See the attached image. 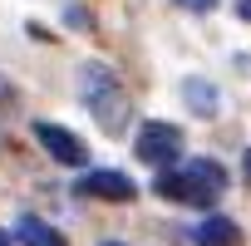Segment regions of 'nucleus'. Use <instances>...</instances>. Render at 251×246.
<instances>
[{
  "mask_svg": "<svg viewBox=\"0 0 251 246\" xmlns=\"http://www.w3.org/2000/svg\"><path fill=\"white\" fill-rule=\"evenodd\" d=\"M177 5H187V10H197V15H207V10L217 5V0H177Z\"/></svg>",
  "mask_w": 251,
  "mask_h": 246,
  "instance_id": "obj_9",
  "label": "nucleus"
},
{
  "mask_svg": "<svg viewBox=\"0 0 251 246\" xmlns=\"http://www.w3.org/2000/svg\"><path fill=\"white\" fill-rule=\"evenodd\" d=\"M84 103L94 108L103 128H123V118H128V98H123L118 79L103 64H84Z\"/></svg>",
  "mask_w": 251,
  "mask_h": 246,
  "instance_id": "obj_1",
  "label": "nucleus"
},
{
  "mask_svg": "<svg viewBox=\"0 0 251 246\" xmlns=\"http://www.w3.org/2000/svg\"><path fill=\"white\" fill-rule=\"evenodd\" d=\"M5 103H10V84H5V79H0V108H5Z\"/></svg>",
  "mask_w": 251,
  "mask_h": 246,
  "instance_id": "obj_11",
  "label": "nucleus"
},
{
  "mask_svg": "<svg viewBox=\"0 0 251 246\" xmlns=\"http://www.w3.org/2000/svg\"><path fill=\"white\" fill-rule=\"evenodd\" d=\"M241 168H246V177H251V153H246V158H241Z\"/></svg>",
  "mask_w": 251,
  "mask_h": 246,
  "instance_id": "obj_12",
  "label": "nucleus"
},
{
  "mask_svg": "<svg viewBox=\"0 0 251 246\" xmlns=\"http://www.w3.org/2000/svg\"><path fill=\"white\" fill-rule=\"evenodd\" d=\"M187 172H192L197 182H207L212 192H222V187H226V172H222V163H212V158H192V163H187Z\"/></svg>",
  "mask_w": 251,
  "mask_h": 246,
  "instance_id": "obj_8",
  "label": "nucleus"
},
{
  "mask_svg": "<svg viewBox=\"0 0 251 246\" xmlns=\"http://www.w3.org/2000/svg\"><path fill=\"white\" fill-rule=\"evenodd\" d=\"M35 138H40V148H45L54 163H64V168H84V163H89L84 138H74L69 128H59V123H35Z\"/></svg>",
  "mask_w": 251,
  "mask_h": 246,
  "instance_id": "obj_3",
  "label": "nucleus"
},
{
  "mask_svg": "<svg viewBox=\"0 0 251 246\" xmlns=\"http://www.w3.org/2000/svg\"><path fill=\"white\" fill-rule=\"evenodd\" d=\"M138 158L143 163H153V168H173L177 158H182V133L173 128V123H163V118H153V123H143L138 128Z\"/></svg>",
  "mask_w": 251,
  "mask_h": 246,
  "instance_id": "obj_2",
  "label": "nucleus"
},
{
  "mask_svg": "<svg viewBox=\"0 0 251 246\" xmlns=\"http://www.w3.org/2000/svg\"><path fill=\"white\" fill-rule=\"evenodd\" d=\"M236 15H241V20H251V0H236Z\"/></svg>",
  "mask_w": 251,
  "mask_h": 246,
  "instance_id": "obj_10",
  "label": "nucleus"
},
{
  "mask_svg": "<svg viewBox=\"0 0 251 246\" xmlns=\"http://www.w3.org/2000/svg\"><path fill=\"white\" fill-rule=\"evenodd\" d=\"M15 236H20L25 246H69V241H64L50 221H40V217H20V221H15Z\"/></svg>",
  "mask_w": 251,
  "mask_h": 246,
  "instance_id": "obj_6",
  "label": "nucleus"
},
{
  "mask_svg": "<svg viewBox=\"0 0 251 246\" xmlns=\"http://www.w3.org/2000/svg\"><path fill=\"white\" fill-rule=\"evenodd\" d=\"M79 192L103 197V202H133V197H138L133 177H128V172H118V168H94V172L79 182Z\"/></svg>",
  "mask_w": 251,
  "mask_h": 246,
  "instance_id": "obj_4",
  "label": "nucleus"
},
{
  "mask_svg": "<svg viewBox=\"0 0 251 246\" xmlns=\"http://www.w3.org/2000/svg\"><path fill=\"white\" fill-rule=\"evenodd\" d=\"M103 246H123V241H103Z\"/></svg>",
  "mask_w": 251,
  "mask_h": 246,
  "instance_id": "obj_14",
  "label": "nucleus"
},
{
  "mask_svg": "<svg viewBox=\"0 0 251 246\" xmlns=\"http://www.w3.org/2000/svg\"><path fill=\"white\" fill-rule=\"evenodd\" d=\"M182 98L192 103V113H202V118H212L217 113V89L207 84V79H187L182 84Z\"/></svg>",
  "mask_w": 251,
  "mask_h": 246,
  "instance_id": "obj_7",
  "label": "nucleus"
},
{
  "mask_svg": "<svg viewBox=\"0 0 251 246\" xmlns=\"http://www.w3.org/2000/svg\"><path fill=\"white\" fill-rule=\"evenodd\" d=\"M192 241H197V246H236V241H241V231H236V221H231V217L212 212V217H202V221H197Z\"/></svg>",
  "mask_w": 251,
  "mask_h": 246,
  "instance_id": "obj_5",
  "label": "nucleus"
},
{
  "mask_svg": "<svg viewBox=\"0 0 251 246\" xmlns=\"http://www.w3.org/2000/svg\"><path fill=\"white\" fill-rule=\"evenodd\" d=\"M0 246H10V236H5V231H0Z\"/></svg>",
  "mask_w": 251,
  "mask_h": 246,
  "instance_id": "obj_13",
  "label": "nucleus"
}]
</instances>
